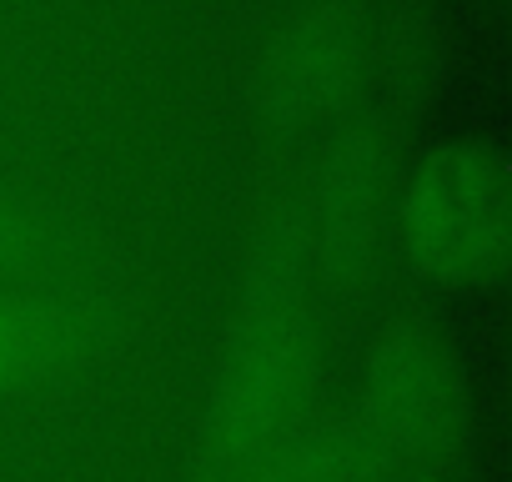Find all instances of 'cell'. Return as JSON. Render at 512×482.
I'll use <instances>...</instances> for the list:
<instances>
[{
	"mask_svg": "<svg viewBox=\"0 0 512 482\" xmlns=\"http://www.w3.org/2000/svg\"><path fill=\"white\" fill-rule=\"evenodd\" d=\"M302 267L307 241L277 236L236 312V337L206 417V457L221 472H241L262 452L282 447L312 412L322 337L302 302Z\"/></svg>",
	"mask_w": 512,
	"mask_h": 482,
	"instance_id": "6da1fadb",
	"label": "cell"
},
{
	"mask_svg": "<svg viewBox=\"0 0 512 482\" xmlns=\"http://www.w3.org/2000/svg\"><path fill=\"white\" fill-rule=\"evenodd\" d=\"M402 236L427 277L457 287H497L512 252L502 156L482 141L432 151L402 191Z\"/></svg>",
	"mask_w": 512,
	"mask_h": 482,
	"instance_id": "7a4b0ae2",
	"label": "cell"
},
{
	"mask_svg": "<svg viewBox=\"0 0 512 482\" xmlns=\"http://www.w3.org/2000/svg\"><path fill=\"white\" fill-rule=\"evenodd\" d=\"M357 432L387 472L432 462L457 437V372L437 337L402 327L372 357Z\"/></svg>",
	"mask_w": 512,
	"mask_h": 482,
	"instance_id": "3957f363",
	"label": "cell"
},
{
	"mask_svg": "<svg viewBox=\"0 0 512 482\" xmlns=\"http://www.w3.org/2000/svg\"><path fill=\"white\" fill-rule=\"evenodd\" d=\"M367 61V26L362 11L347 0H322L317 11H307L277 46L272 56V111L287 121L317 116L337 106Z\"/></svg>",
	"mask_w": 512,
	"mask_h": 482,
	"instance_id": "277c9868",
	"label": "cell"
},
{
	"mask_svg": "<svg viewBox=\"0 0 512 482\" xmlns=\"http://www.w3.org/2000/svg\"><path fill=\"white\" fill-rule=\"evenodd\" d=\"M382 477L387 467L372 452V442L357 432V422L322 427L312 437H287L282 447L231 472V482H382Z\"/></svg>",
	"mask_w": 512,
	"mask_h": 482,
	"instance_id": "5b68a950",
	"label": "cell"
},
{
	"mask_svg": "<svg viewBox=\"0 0 512 482\" xmlns=\"http://www.w3.org/2000/svg\"><path fill=\"white\" fill-rule=\"evenodd\" d=\"M367 196H372V156L362 146H347L342 171L327 186L322 241H317L327 267H337V272H347V267L357 272V262L367 252V236H372V226H367Z\"/></svg>",
	"mask_w": 512,
	"mask_h": 482,
	"instance_id": "8992f818",
	"label": "cell"
},
{
	"mask_svg": "<svg viewBox=\"0 0 512 482\" xmlns=\"http://www.w3.org/2000/svg\"><path fill=\"white\" fill-rule=\"evenodd\" d=\"M61 352H66V327L51 312L0 297V387L51 367Z\"/></svg>",
	"mask_w": 512,
	"mask_h": 482,
	"instance_id": "52a82bcc",
	"label": "cell"
},
{
	"mask_svg": "<svg viewBox=\"0 0 512 482\" xmlns=\"http://www.w3.org/2000/svg\"><path fill=\"white\" fill-rule=\"evenodd\" d=\"M6 231H11V226H6V221H0V247H6Z\"/></svg>",
	"mask_w": 512,
	"mask_h": 482,
	"instance_id": "ba28073f",
	"label": "cell"
}]
</instances>
